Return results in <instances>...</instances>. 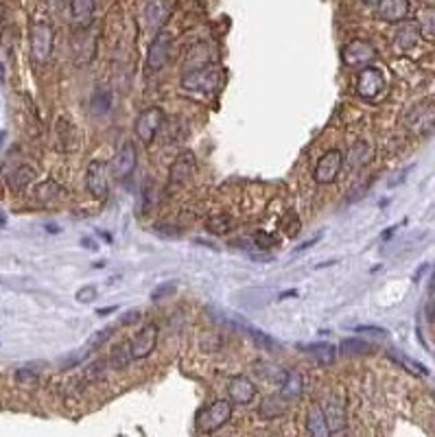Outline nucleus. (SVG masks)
Returning a JSON list of instances; mask_svg holds the SVG:
<instances>
[{"label": "nucleus", "mask_w": 435, "mask_h": 437, "mask_svg": "<svg viewBox=\"0 0 435 437\" xmlns=\"http://www.w3.org/2000/svg\"><path fill=\"white\" fill-rule=\"evenodd\" d=\"M232 418V400H217L213 404H206L195 415V429L199 433H217L223 429Z\"/></svg>", "instance_id": "nucleus-1"}, {"label": "nucleus", "mask_w": 435, "mask_h": 437, "mask_svg": "<svg viewBox=\"0 0 435 437\" xmlns=\"http://www.w3.org/2000/svg\"><path fill=\"white\" fill-rule=\"evenodd\" d=\"M179 83H182V88L188 90V92L213 94L221 85V68L208 64V66H202V68L188 70Z\"/></svg>", "instance_id": "nucleus-2"}, {"label": "nucleus", "mask_w": 435, "mask_h": 437, "mask_svg": "<svg viewBox=\"0 0 435 437\" xmlns=\"http://www.w3.org/2000/svg\"><path fill=\"white\" fill-rule=\"evenodd\" d=\"M404 127L413 135H427L435 129V101L425 99L416 103L404 116Z\"/></svg>", "instance_id": "nucleus-3"}, {"label": "nucleus", "mask_w": 435, "mask_h": 437, "mask_svg": "<svg viewBox=\"0 0 435 437\" xmlns=\"http://www.w3.org/2000/svg\"><path fill=\"white\" fill-rule=\"evenodd\" d=\"M53 26L49 22H35L31 26V57L38 64H47L53 55Z\"/></svg>", "instance_id": "nucleus-4"}, {"label": "nucleus", "mask_w": 435, "mask_h": 437, "mask_svg": "<svg viewBox=\"0 0 435 437\" xmlns=\"http://www.w3.org/2000/svg\"><path fill=\"white\" fill-rule=\"evenodd\" d=\"M171 49H173V35L169 31H158L154 42L149 44L147 51V68L151 72L162 70L169 64L171 59Z\"/></svg>", "instance_id": "nucleus-5"}, {"label": "nucleus", "mask_w": 435, "mask_h": 437, "mask_svg": "<svg viewBox=\"0 0 435 437\" xmlns=\"http://www.w3.org/2000/svg\"><path fill=\"white\" fill-rule=\"evenodd\" d=\"M162 123H164V112L160 108H147L145 112H140L136 118V125H133L138 140L142 145H151L162 127Z\"/></svg>", "instance_id": "nucleus-6"}, {"label": "nucleus", "mask_w": 435, "mask_h": 437, "mask_svg": "<svg viewBox=\"0 0 435 437\" xmlns=\"http://www.w3.org/2000/svg\"><path fill=\"white\" fill-rule=\"evenodd\" d=\"M356 92L361 99L366 101H374L379 99L385 92V77L379 68L368 66L359 72V79H356Z\"/></svg>", "instance_id": "nucleus-7"}, {"label": "nucleus", "mask_w": 435, "mask_h": 437, "mask_svg": "<svg viewBox=\"0 0 435 437\" xmlns=\"http://www.w3.org/2000/svg\"><path fill=\"white\" fill-rule=\"evenodd\" d=\"M343 169V154L339 151V149H331V151H326L318 167H315V173H313V179L318 184H333L337 175L341 173Z\"/></svg>", "instance_id": "nucleus-8"}, {"label": "nucleus", "mask_w": 435, "mask_h": 437, "mask_svg": "<svg viewBox=\"0 0 435 437\" xmlns=\"http://www.w3.org/2000/svg\"><path fill=\"white\" fill-rule=\"evenodd\" d=\"M158 343V326L156 324H145L136 335L129 339V350H131V358H147L156 350Z\"/></svg>", "instance_id": "nucleus-9"}, {"label": "nucleus", "mask_w": 435, "mask_h": 437, "mask_svg": "<svg viewBox=\"0 0 435 437\" xmlns=\"http://www.w3.org/2000/svg\"><path fill=\"white\" fill-rule=\"evenodd\" d=\"M136 164H138L136 145L125 140L121 147H118V151L112 158V173H114V177H118V179L129 177L133 173V169H136Z\"/></svg>", "instance_id": "nucleus-10"}, {"label": "nucleus", "mask_w": 435, "mask_h": 437, "mask_svg": "<svg viewBox=\"0 0 435 437\" xmlns=\"http://www.w3.org/2000/svg\"><path fill=\"white\" fill-rule=\"evenodd\" d=\"M85 186L95 199H105V195H108V164L103 160L90 162L85 171Z\"/></svg>", "instance_id": "nucleus-11"}, {"label": "nucleus", "mask_w": 435, "mask_h": 437, "mask_svg": "<svg viewBox=\"0 0 435 437\" xmlns=\"http://www.w3.org/2000/svg\"><path fill=\"white\" fill-rule=\"evenodd\" d=\"M343 62L348 66H368L374 57H377V51H374L372 44L363 42V40H352L350 44H346L341 51Z\"/></svg>", "instance_id": "nucleus-12"}, {"label": "nucleus", "mask_w": 435, "mask_h": 437, "mask_svg": "<svg viewBox=\"0 0 435 437\" xmlns=\"http://www.w3.org/2000/svg\"><path fill=\"white\" fill-rule=\"evenodd\" d=\"M297 350L313 358L318 365H333L337 358V348L333 343L318 341V343H297Z\"/></svg>", "instance_id": "nucleus-13"}, {"label": "nucleus", "mask_w": 435, "mask_h": 437, "mask_svg": "<svg viewBox=\"0 0 435 437\" xmlns=\"http://www.w3.org/2000/svg\"><path fill=\"white\" fill-rule=\"evenodd\" d=\"M228 398L232 400V404L245 406L256 398V387H254V383L247 381L245 376H232L228 381Z\"/></svg>", "instance_id": "nucleus-14"}, {"label": "nucleus", "mask_w": 435, "mask_h": 437, "mask_svg": "<svg viewBox=\"0 0 435 437\" xmlns=\"http://www.w3.org/2000/svg\"><path fill=\"white\" fill-rule=\"evenodd\" d=\"M409 0H381V3L377 5V13H379V18L383 22H404L409 16Z\"/></svg>", "instance_id": "nucleus-15"}, {"label": "nucleus", "mask_w": 435, "mask_h": 437, "mask_svg": "<svg viewBox=\"0 0 435 437\" xmlns=\"http://www.w3.org/2000/svg\"><path fill=\"white\" fill-rule=\"evenodd\" d=\"M195 169H197V162H195V154L192 151H184L175 158V162L169 169V179L171 184H184L192 177Z\"/></svg>", "instance_id": "nucleus-16"}, {"label": "nucleus", "mask_w": 435, "mask_h": 437, "mask_svg": "<svg viewBox=\"0 0 435 437\" xmlns=\"http://www.w3.org/2000/svg\"><path fill=\"white\" fill-rule=\"evenodd\" d=\"M55 140H57L59 151H74V149H77V142H79L74 123H70L66 118H59L55 125Z\"/></svg>", "instance_id": "nucleus-17"}, {"label": "nucleus", "mask_w": 435, "mask_h": 437, "mask_svg": "<svg viewBox=\"0 0 435 437\" xmlns=\"http://www.w3.org/2000/svg\"><path fill=\"white\" fill-rule=\"evenodd\" d=\"M280 394L287 400H295L304 394V379L302 374L295 370H287L284 372V379L280 381Z\"/></svg>", "instance_id": "nucleus-18"}, {"label": "nucleus", "mask_w": 435, "mask_h": 437, "mask_svg": "<svg viewBox=\"0 0 435 437\" xmlns=\"http://www.w3.org/2000/svg\"><path fill=\"white\" fill-rule=\"evenodd\" d=\"M306 431L313 437H326L331 435V429H328V422H326V413L320 404H313L309 413H306Z\"/></svg>", "instance_id": "nucleus-19"}, {"label": "nucleus", "mask_w": 435, "mask_h": 437, "mask_svg": "<svg viewBox=\"0 0 435 437\" xmlns=\"http://www.w3.org/2000/svg\"><path fill=\"white\" fill-rule=\"evenodd\" d=\"M324 413H326V422H328L331 433H341L343 427H346V409H343V404L339 400L331 398L328 404L324 406Z\"/></svg>", "instance_id": "nucleus-20"}, {"label": "nucleus", "mask_w": 435, "mask_h": 437, "mask_svg": "<svg viewBox=\"0 0 435 437\" xmlns=\"http://www.w3.org/2000/svg\"><path fill=\"white\" fill-rule=\"evenodd\" d=\"M169 18V9L164 7L162 0H149L147 7H145V20H147V26L151 28H160L162 22Z\"/></svg>", "instance_id": "nucleus-21"}, {"label": "nucleus", "mask_w": 435, "mask_h": 437, "mask_svg": "<svg viewBox=\"0 0 435 437\" xmlns=\"http://www.w3.org/2000/svg\"><path fill=\"white\" fill-rule=\"evenodd\" d=\"M70 13L74 24L85 26L95 13V0H70Z\"/></svg>", "instance_id": "nucleus-22"}, {"label": "nucleus", "mask_w": 435, "mask_h": 437, "mask_svg": "<svg viewBox=\"0 0 435 437\" xmlns=\"http://www.w3.org/2000/svg\"><path fill=\"white\" fill-rule=\"evenodd\" d=\"M418 40H420V26L413 22H404V26H400L396 33V47L400 51H409L411 47H416Z\"/></svg>", "instance_id": "nucleus-23"}, {"label": "nucleus", "mask_w": 435, "mask_h": 437, "mask_svg": "<svg viewBox=\"0 0 435 437\" xmlns=\"http://www.w3.org/2000/svg\"><path fill=\"white\" fill-rule=\"evenodd\" d=\"M284 398L282 394L280 396H267L265 400H263V404H261V415L265 418V420H276V418H280L284 411H287V406H284Z\"/></svg>", "instance_id": "nucleus-24"}, {"label": "nucleus", "mask_w": 435, "mask_h": 437, "mask_svg": "<svg viewBox=\"0 0 435 437\" xmlns=\"http://www.w3.org/2000/svg\"><path fill=\"white\" fill-rule=\"evenodd\" d=\"M112 365V361L110 358H99L95 361V363H90L83 372V381L85 383H99L103 381L105 376H108V368Z\"/></svg>", "instance_id": "nucleus-25"}, {"label": "nucleus", "mask_w": 435, "mask_h": 437, "mask_svg": "<svg viewBox=\"0 0 435 437\" xmlns=\"http://www.w3.org/2000/svg\"><path fill=\"white\" fill-rule=\"evenodd\" d=\"M62 195H66V190L59 186L57 182H53V179H47V182H42L38 188H35V197L40 201H53V199H59Z\"/></svg>", "instance_id": "nucleus-26"}, {"label": "nucleus", "mask_w": 435, "mask_h": 437, "mask_svg": "<svg viewBox=\"0 0 435 437\" xmlns=\"http://www.w3.org/2000/svg\"><path fill=\"white\" fill-rule=\"evenodd\" d=\"M372 350V345L363 339H343L341 345H339V352L341 354H346V356H359V354H368Z\"/></svg>", "instance_id": "nucleus-27"}, {"label": "nucleus", "mask_w": 435, "mask_h": 437, "mask_svg": "<svg viewBox=\"0 0 435 437\" xmlns=\"http://www.w3.org/2000/svg\"><path fill=\"white\" fill-rule=\"evenodd\" d=\"M110 361H112V368H116V370H125L129 363H131V350H129V341H125V343H118L116 348L112 350V354H110Z\"/></svg>", "instance_id": "nucleus-28"}, {"label": "nucleus", "mask_w": 435, "mask_h": 437, "mask_svg": "<svg viewBox=\"0 0 435 437\" xmlns=\"http://www.w3.org/2000/svg\"><path fill=\"white\" fill-rule=\"evenodd\" d=\"M33 177H35V171L31 167H20L16 173L9 177V186L13 190H24L28 184L33 182Z\"/></svg>", "instance_id": "nucleus-29"}, {"label": "nucleus", "mask_w": 435, "mask_h": 437, "mask_svg": "<svg viewBox=\"0 0 435 437\" xmlns=\"http://www.w3.org/2000/svg\"><path fill=\"white\" fill-rule=\"evenodd\" d=\"M389 356H392V358L396 361V363H400L407 372L416 374V376H429V370H427L422 363H418V361H413V358H409V356L400 354L398 350H392V352H389Z\"/></svg>", "instance_id": "nucleus-30"}, {"label": "nucleus", "mask_w": 435, "mask_h": 437, "mask_svg": "<svg viewBox=\"0 0 435 437\" xmlns=\"http://www.w3.org/2000/svg\"><path fill=\"white\" fill-rule=\"evenodd\" d=\"M370 160H372V147L368 142L361 140L350 149V164H354V167H363Z\"/></svg>", "instance_id": "nucleus-31"}, {"label": "nucleus", "mask_w": 435, "mask_h": 437, "mask_svg": "<svg viewBox=\"0 0 435 437\" xmlns=\"http://www.w3.org/2000/svg\"><path fill=\"white\" fill-rule=\"evenodd\" d=\"M206 228L213 234H228L230 228H232V219L226 217V215H215V217H210L206 221Z\"/></svg>", "instance_id": "nucleus-32"}, {"label": "nucleus", "mask_w": 435, "mask_h": 437, "mask_svg": "<svg viewBox=\"0 0 435 437\" xmlns=\"http://www.w3.org/2000/svg\"><path fill=\"white\" fill-rule=\"evenodd\" d=\"M249 333H252V339H254V343L258 345V348H263V350H267V352H274V350L280 348V343H278L272 335L261 333V330H256V328H249Z\"/></svg>", "instance_id": "nucleus-33"}, {"label": "nucleus", "mask_w": 435, "mask_h": 437, "mask_svg": "<svg viewBox=\"0 0 435 437\" xmlns=\"http://www.w3.org/2000/svg\"><path fill=\"white\" fill-rule=\"evenodd\" d=\"M418 26H420V31H425L427 35L435 38V9H422V11H420Z\"/></svg>", "instance_id": "nucleus-34"}, {"label": "nucleus", "mask_w": 435, "mask_h": 437, "mask_svg": "<svg viewBox=\"0 0 435 437\" xmlns=\"http://www.w3.org/2000/svg\"><path fill=\"white\" fill-rule=\"evenodd\" d=\"M16 381L24 387H33L40 381V374L31 368H20V370H16Z\"/></svg>", "instance_id": "nucleus-35"}, {"label": "nucleus", "mask_w": 435, "mask_h": 437, "mask_svg": "<svg viewBox=\"0 0 435 437\" xmlns=\"http://www.w3.org/2000/svg\"><path fill=\"white\" fill-rule=\"evenodd\" d=\"M74 297H77V302H83V304L92 302V299H97V286H81Z\"/></svg>", "instance_id": "nucleus-36"}, {"label": "nucleus", "mask_w": 435, "mask_h": 437, "mask_svg": "<svg viewBox=\"0 0 435 437\" xmlns=\"http://www.w3.org/2000/svg\"><path fill=\"white\" fill-rule=\"evenodd\" d=\"M354 333H370V335H387V330L381 328V326H354Z\"/></svg>", "instance_id": "nucleus-37"}, {"label": "nucleus", "mask_w": 435, "mask_h": 437, "mask_svg": "<svg viewBox=\"0 0 435 437\" xmlns=\"http://www.w3.org/2000/svg\"><path fill=\"white\" fill-rule=\"evenodd\" d=\"M175 291V282H167L164 286H160V289H156L154 293H151V299H162L164 295H169V293H173Z\"/></svg>", "instance_id": "nucleus-38"}, {"label": "nucleus", "mask_w": 435, "mask_h": 437, "mask_svg": "<svg viewBox=\"0 0 435 437\" xmlns=\"http://www.w3.org/2000/svg\"><path fill=\"white\" fill-rule=\"evenodd\" d=\"M258 243V247H269L272 243H276V238H272V236H267V234H256V238H254Z\"/></svg>", "instance_id": "nucleus-39"}, {"label": "nucleus", "mask_w": 435, "mask_h": 437, "mask_svg": "<svg viewBox=\"0 0 435 437\" xmlns=\"http://www.w3.org/2000/svg\"><path fill=\"white\" fill-rule=\"evenodd\" d=\"M138 315H140V311H129L125 318H123V324H131V322H136L138 320Z\"/></svg>", "instance_id": "nucleus-40"}, {"label": "nucleus", "mask_w": 435, "mask_h": 437, "mask_svg": "<svg viewBox=\"0 0 435 437\" xmlns=\"http://www.w3.org/2000/svg\"><path fill=\"white\" fill-rule=\"evenodd\" d=\"M318 240H320V236H318V238H311V240H306V243H302V245H299V247H297V252H302V249H309V247H311L313 243H318Z\"/></svg>", "instance_id": "nucleus-41"}, {"label": "nucleus", "mask_w": 435, "mask_h": 437, "mask_svg": "<svg viewBox=\"0 0 435 437\" xmlns=\"http://www.w3.org/2000/svg\"><path fill=\"white\" fill-rule=\"evenodd\" d=\"M81 243H83V245H85L88 249H97V243H95V240H88V238H83V240H81Z\"/></svg>", "instance_id": "nucleus-42"}, {"label": "nucleus", "mask_w": 435, "mask_h": 437, "mask_svg": "<svg viewBox=\"0 0 435 437\" xmlns=\"http://www.w3.org/2000/svg\"><path fill=\"white\" fill-rule=\"evenodd\" d=\"M116 311V306H108V308H99V315H112Z\"/></svg>", "instance_id": "nucleus-43"}, {"label": "nucleus", "mask_w": 435, "mask_h": 437, "mask_svg": "<svg viewBox=\"0 0 435 437\" xmlns=\"http://www.w3.org/2000/svg\"><path fill=\"white\" fill-rule=\"evenodd\" d=\"M363 3H366V5H379L381 0H363Z\"/></svg>", "instance_id": "nucleus-44"}, {"label": "nucleus", "mask_w": 435, "mask_h": 437, "mask_svg": "<svg viewBox=\"0 0 435 437\" xmlns=\"http://www.w3.org/2000/svg\"><path fill=\"white\" fill-rule=\"evenodd\" d=\"M0 225H5V217L3 215H0Z\"/></svg>", "instance_id": "nucleus-45"}]
</instances>
